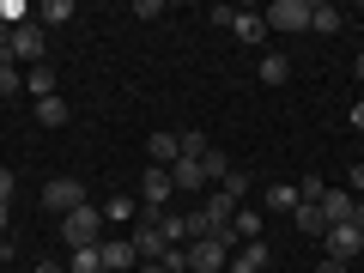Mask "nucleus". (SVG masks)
<instances>
[{"mask_svg": "<svg viewBox=\"0 0 364 273\" xmlns=\"http://www.w3.org/2000/svg\"><path fill=\"white\" fill-rule=\"evenodd\" d=\"M6 219H13V207H6V200H0V231H6Z\"/></svg>", "mask_w": 364, "mask_h": 273, "instance_id": "f704fd0d", "label": "nucleus"}, {"mask_svg": "<svg viewBox=\"0 0 364 273\" xmlns=\"http://www.w3.org/2000/svg\"><path fill=\"white\" fill-rule=\"evenodd\" d=\"M352 73H358V79H364V55H358V61H352Z\"/></svg>", "mask_w": 364, "mask_h": 273, "instance_id": "e433bc0d", "label": "nucleus"}, {"mask_svg": "<svg viewBox=\"0 0 364 273\" xmlns=\"http://www.w3.org/2000/svg\"><path fill=\"white\" fill-rule=\"evenodd\" d=\"M104 231H109V225H104V213H97V207H79V213H67V219H61L67 249H97V243H104Z\"/></svg>", "mask_w": 364, "mask_h": 273, "instance_id": "f257e3e1", "label": "nucleus"}, {"mask_svg": "<svg viewBox=\"0 0 364 273\" xmlns=\"http://www.w3.org/2000/svg\"><path fill=\"white\" fill-rule=\"evenodd\" d=\"M13 188H18V176H13L6 164H0V200H6V207H13Z\"/></svg>", "mask_w": 364, "mask_h": 273, "instance_id": "c756f323", "label": "nucleus"}, {"mask_svg": "<svg viewBox=\"0 0 364 273\" xmlns=\"http://www.w3.org/2000/svg\"><path fill=\"white\" fill-rule=\"evenodd\" d=\"M316 207L328 213V225H346V219H352V195H346V188H328V195L316 200Z\"/></svg>", "mask_w": 364, "mask_h": 273, "instance_id": "2eb2a0df", "label": "nucleus"}, {"mask_svg": "<svg viewBox=\"0 0 364 273\" xmlns=\"http://www.w3.org/2000/svg\"><path fill=\"white\" fill-rule=\"evenodd\" d=\"M316 273H346V261H334V255H328V261H322Z\"/></svg>", "mask_w": 364, "mask_h": 273, "instance_id": "473e14b6", "label": "nucleus"}, {"mask_svg": "<svg viewBox=\"0 0 364 273\" xmlns=\"http://www.w3.org/2000/svg\"><path fill=\"white\" fill-rule=\"evenodd\" d=\"M158 231H164L170 249H182L188 243V213H158Z\"/></svg>", "mask_w": 364, "mask_h": 273, "instance_id": "a211bd4d", "label": "nucleus"}, {"mask_svg": "<svg viewBox=\"0 0 364 273\" xmlns=\"http://www.w3.org/2000/svg\"><path fill=\"white\" fill-rule=\"evenodd\" d=\"M43 207H49V213H61V219H67V213H79V207H85V188H79L73 176H55L49 188H43Z\"/></svg>", "mask_w": 364, "mask_h": 273, "instance_id": "423d86ee", "label": "nucleus"}, {"mask_svg": "<svg viewBox=\"0 0 364 273\" xmlns=\"http://www.w3.org/2000/svg\"><path fill=\"white\" fill-rule=\"evenodd\" d=\"M0 273H13V267H0Z\"/></svg>", "mask_w": 364, "mask_h": 273, "instance_id": "58836bf2", "label": "nucleus"}, {"mask_svg": "<svg viewBox=\"0 0 364 273\" xmlns=\"http://www.w3.org/2000/svg\"><path fill=\"white\" fill-rule=\"evenodd\" d=\"M170 182H176L182 195H200V188H207V170H200V158H176V164H170Z\"/></svg>", "mask_w": 364, "mask_h": 273, "instance_id": "9d476101", "label": "nucleus"}, {"mask_svg": "<svg viewBox=\"0 0 364 273\" xmlns=\"http://www.w3.org/2000/svg\"><path fill=\"white\" fill-rule=\"evenodd\" d=\"M140 273H164V261H146V267H140Z\"/></svg>", "mask_w": 364, "mask_h": 273, "instance_id": "c9c22d12", "label": "nucleus"}, {"mask_svg": "<svg viewBox=\"0 0 364 273\" xmlns=\"http://www.w3.org/2000/svg\"><path fill=\"white\" fill-rule=\"evenodd\" d=\"M231 31H237L243 43H267V18L249 13V6H243V13H231Z\"/></svg>", "mask_w": 364, "mask_h": 273, "instance_id": "ddd939ff", "label": "nucleus"}, {"mask_svg": "<svg viewBox=\"0 0 364 273\" xmlns=\"http://www.w3.org/2000/svg\"><path fill=\"white\" fill-rule=\"evenodd\" d=\"M13 91H25V73L18 61H0V97H13Z\"/></svg>", "mask_w": 364, "mask_h": 273, "instance_id": "bb28decb", "label": "nucleus"}, {"mask_svg": "<svg viewBox=\"0 0 364 273\" xmlns=\"http://www.w3.org/2000/svg\"><path fill=\"white\" fill-rule=\"evenodd\" d=\"M200 170H207V188H219V182L231 176V158H225V152H207V158H200Z\"/></svg>", "mask_w": 364, "mask_h": 273, "instance_id": "393cba45", "label": "nucleus"}, {"mask_svg": "<svg viewBox=\"0 0 364 273\" xmlns=\"http://www.w3.org/2000/svg\"><path fill=\"white\" fill-rule=\"evenodd\" d=\"M207 134H176V158H207Z\"/></svg>", "mask_w": 364, "mask_h": 273, "instance_id": "a878e982", "label": "nucleus"}, {"mask_svg": "<svg viewBox=\"0 0 364 273\" xmlns=\"http://www.w3.org/2000/svg\"><path fill=\"white\" fill-rule=\"evenodd\" d=\"M352 225H358V231H364V200H352Z\"/></svg>", "mask_w": 364, "mask_h": 273, "instance_id": "72a5a7b5", "label": "nucleus"}, {"mask_svg": "<svg viewBox=\"0 0 364 273\" xmlns=\"http://www.w3.org/2000/svg\"><path fill=\"white\" fill-rule=\"evenodd\" d=\"M128 243H134V261H164V231H158V213H146L140 207V219H134V231H128Z\"/></svg>", "mask_w": 364, "mask_h": 273, "instance_id": "7ed1b4c3", "label": "nucleus"}, {"mask_svg": "<svg viewBox=\"0 0 364 273\" xmlns=\"http://www.w3.org/2000/svg\"><path fill=\"white\" fill-rule=\"evenodd\" d=\"M328 255H334V261H358L364 255V231H358V225H328Z\"/></svg>", "mask_w": 364, "mask_h": 273, "instance_id": "0eeeda50", "label": "nucleus"}, {"mask_svg": "<svg viewBox=\"0 0 364 273\" xmlns=\"http://www.w3.org/2000/svg\"><path fill=\"white\" fill-rule=\"evenodd\" d=\"M322 195H328L322 176H304V182H298V200H322Z\"/></svg>", "mask_w": 364, "mask_h": 273, "instance_id": "c85d7f7f", "label": "nucleus"}, {"mask_svg": "<svg viewBox=\"0 0 364 273\" xmlns=\"http://www.w3.org/2000/svg\"><path fill=\"white\" fill-rule=\"evenodd\" d=\"M298 231L304 237H328V213L316 207V200H298Z\"/></svg>", "mask_w": 364, "mask_h": 273, "instance_id": "f3484780", "label": "nucleus"}, {"mask_svg": "<svg viewBox=\"0 0 364 273\" xmlns=\"http://www.w3.org/2000/svg\"><path fill=\"white\" fill-rule=\"evenodd\" d=\"M140 195H146V213H164V200L176 195V182H170V170H146V182H140Z\"/></svg>", "mask_w": 364, "mask_h": 273, "instance_id": "6e6552de", "label": "nucleus"}, {"mask_svg": "<svg viewBox=\"0 0 364 273\" xmlns=\"http://www.w3.org/2000/svg\"><path fill=\"white\" fill-rule=\"evenodd\" d=\"M97 255H104V273H128L134 267V243H128V237H104Z\"/></svg>", "mask_w": 364, "mask_h": 273, "instance_id": "1a4fd4ad", "label": "nucleus"}, {"mask_svg": "<svg viewBox=\"0 0 364 273\" xmlns=\"http://www.w3.org/2000/svg\"><path fill=\"white\" fill-rule=\"evenodd\" d=\"M267 207L273 213H298V188H291V182H273V188H267Z\"/></svg>", "mask_w": 364, "mask_h": 273, "instance_id": "5701e85b", "label": "nucleus"}, {"mask_svg": "<svg viewBox=\"0 0 364 273\" xmlns=\"http://www.w3.org/2000/svg\"><path fill=\"white\" fill-rule=\"evenodd\" d=\"M261 267H267V243H243L231 255V273H261Z\"/></svg>", "mask_w": 364, "mask_h": 273, "instance_id": "dca6fc26", "label": "nucleus"}, {"mask_svg": "<svg viewBox=\"0 0 364 273\" xmlns=\"http://www.w3.org/2000/svg\"><path fill=\"white\" fill-rule=\"evenodd\" d=\"M97 213H104V225H109V231H134V219H140V207H134L128 195L104 200V207H97Z\"/></svg>", "mask_w": 364, "mask_h": 273, "instance_id": "9b49d317", "label": "nucleus"}, {"mask_svg": "<svg viewBox=\"0 0 364 273\" xmlns=\"http://www.w3.org/2000/svg\"><path fill=\"white\" fill-rule=\"evenodd\" d=\"M31 273H67V261H37Z\"/></svg>", "mask_w": 364, "mask_h": 273, "instance_id": "2f4dec72", "label": "nucleus"}, {"mask_svg": "<svg viewBox=\"0 0 364 273\" xmlns=\"http://www.w3.org/2000/svg\"><path fill=\"white\" fill-rule=\"evenodd\" d=\"M358 164H364V158H358Z\"/></svg>", "mask_w": 364, "mask_h": 273, "instance_id": "ea45409f", "label": "nucleus"}, {"mask_svg": "<svg viewBox=\"0 0 364 273\" xmlns=\"http://www.w3.org/2000/svg\"><path fill=\"white\" fill-rule=\"evenodd\" d=\"M43 49H49V31H43L37 18H25V25L13 31V43H6V55H0V61H18V67H37V61H43Z\"/></svg>", "mask_w": 364, "mask_h": 273, "instance_id": "f03ea898", "label": "nucleus"}, {"mask_svg": "<svg viewBox=\"0 0 364 273\" xmlns=\"http://www.w3.org/2000/svg\"><path fill=\"white\" fill-rule=\"evenodd\" d=\"M219 188H225V195H231V200H243V195H249V170H231V176H225Z\"/></svg>", "mask_w": 364, "mask_h": 273, "instance_id": "cd10ccee", "label": "nucleus"}, {"mask_svg": "<svg viewBox=\"0 0 364 273\" xmlns=\"http://www.w3.org/2000/svg\"><path fill=\"white\" fill-rule=\"evenodd\" d=\"M255 79H261V85H286V79H291V61H286V55H261V61H255Z\"/></svg>", "mask_w": 364, "mask_h": 273, "instance_id": "4468645a", "label": "nucleus"}, {"mask_svg": "<svg viewBox=\"0 0 364 273\" xmlns=\"http://www.w3.org/2000/svg\"><path fill=\"white\" fill-rule=\"evenodd\" d=\"M128 273H134V267H128Z\"/></svg>", "mask_w": 364, "mask_h": 273, "instance_id": "a19ab883", "label": "nucleus"}, {"mask_svg": "<svg viewBox=\"0 0 364 273\" xmlns=\"http://www.w3.org/2000/svg\"><path fill=\"white\" fill-rule=\"evenodd\" d=\"M346 195H352V200L364 195V164H352V176H346Z\"/></svg>", "mask_w": 364, "mask_h": 273, "instance_id": "7c9ffc66", "label": "nucleus"}, {"mask_svg": "<svg viewBox=\"0 0 364 273\" xmlns=\"http://www.w3.org/2000/svg\"><path fill=\"white\" fill-rule=\"evenodd\" d=\"M310 6H316V0H273L261 18H267V31L286 37V31H310Z\"/></svg>", "mask_w": 364, "mask_h": 273, "instance_id": "39448f33", "label": "nucleus"}, {"mask_svg": "<svg viewBox=\"0 0 364 273\" xmlns=\"http://www.w3.org/2000/svg\"><path fill=\"white\" fill-rule=\"evenodd\" d=\"M146 158H152L158 170H170L176 164V134H152V140H146Z\"/></svg>", "mask_w": 364, "mask_h": 273, "instance_id": "6ab92c4d", "label": "nucleus"}, {"mask_svg": "<svg viewBox=\"0 0 364 273\" xmlns=\"http://www.w3.org/2000/svg\"><path fill=\"white\" fill-rule=\"evenodd\" d=\"M67 116H73V109H67V97H43V104H37V122H43V128H61Z\"/></svg>", "mask_w": 364, "mask_h": 273, "instance_id": "4be33fe9", "label": "nucleus"}, {"mask_svg": "<svg viewBox=\"0 0 364 273\" xmlns=\"http://www.w3.org/2000/svg\"><path fill=\"white\" fill-rule=\"evenodd\" d=\"M25 91H31V97H37V104H43V97H61V91H55V67H25Z\"/></svg>", "mask_w": 364, "mask_h": 273, "instance_id": "f8f14e48", "label": "nucleus"}, {"mask_svg": "<svg viewBox=\"0 0 364 273\" xmlns=\"http://www.w3.org/2000/svg\"><path fill=\"white\" fill-rule=\"evenodd\" d=\"M67 18H73V0H43V6H37V25H43V31L67 25Z\"/></svg>", "mask_w": 364, "mask_h": 273, "instance_id": "412c9836", "label": "nucleus"}, {"mask_svg": "<svg viewBox=\"0 0 364 273\" xmlns=\"http://www.w3.org/2000/svg\"><path fill=\"white\" fill-rule=\"evenodd\" d=\"M0 261H13V249H6V243H0Z\"/></svg>", "mask_w": 364, "mask_h": 273, "instance_id": "4c0bfd02", "label": "nucleus"}, {"mask_svg": "<svg viewBox=\"0 0 364 273\" xmlns=\"http://www.w3.org/2000/svg\"><path fill=\"white\" fill-rule=\"evenodd\" d=\"M340 25H346V18H340V6H328V0H316V6H310V31H322V37H334Z\"/></svg>", "mask_w": 364, "mask_h": 273, "instance_id": "aec40b11", "label": "nucleus"}, {"mask_svg": "<svg viewBox=\"0 0 364 273\" xmlns=\"http://www.w3.org/2000/svg\"><path fill=\"white\" fill-rule=\"evenodd\" d=\"M67 273H104V255L97 249H73L67 255Z\"/></svg>", "mask_w": 364, "mask_h": 273, "instance_id": "b1692460", "label": "nucleus"}, {"mask_svg": "<svg viewBox=\"0 0 364 273\" xmlns=\"http://www.w3.org/2000/svg\"><path fill=\"white\" fill-rule=\"evenodd\" d=\"M225 267H231V243H225V237L188 243V273H225Z\"/></svg>", "mask_w": 364, "mask_h": 273, "instance_id": "20e7f679", "label": "nucleus"}]
</instances>
